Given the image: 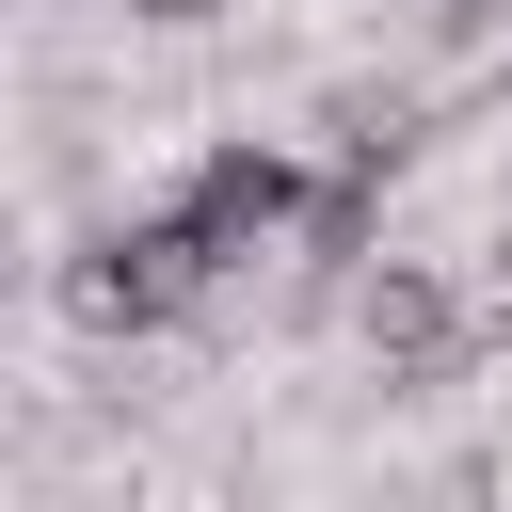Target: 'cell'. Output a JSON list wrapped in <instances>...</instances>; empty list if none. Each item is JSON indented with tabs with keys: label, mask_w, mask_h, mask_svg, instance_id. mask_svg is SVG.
Here are the masks:
<instances>
[{
	"label": "cell",
	"mask_w": 512,
	"mask_h": 512,
	"mask_svg": "<svg viewBox=\"0 0 512 512\" xmlns=\"http://www.w3.org/2000/svg\"><path fill=\"white\" fill-rule=\"evenodd\" d=\"M160 208L208 240V272H240V256H272V240H304V224H320L304 160H288V144H256V128H240V144H208V160H192Z\"/></svg>",
	"instance_id": "cell-1"
},
{
	"label": "cell",
	"mask_w": 512,
	"mask_h": 512,
	"mask_svg": "<svg viewBox=\"0 0 512 512\" xmlns=\"http://www.w3.org/2000/svg\"><path fill=\"white\" fill-rule=\"evenodd\" d=\"M224 0H128V32H208Z\"/></svg>",
	"instance_id": "cell-4"
},
{
	"label": "cell",
	"mask_w": 512,
	"mask_h": 512,
	"mask_svg": "<svg viewBox=\"0 0 512 512\" xmlns=\"http://www.w3.org/2000/svg\"><path fill=\"white\" fill-rule=\"evenodd\" d=\"M208 288H224V272H208V240H192L176 208H144V224H112V240L80 256V320H128V336H144V320H192Z\"/></svg>",
	"instance_id": "cell-2"
},
{
	"label": "cell",
	"mask_w": 512,
	"mask_h": 512,
	"mask_svg": "<svg viewBox=\"0 0 512 512\" xmlns=\"http://www.w3.org/2000/svg\"><path fill=\"white\" fill-rule=\"evenodd\" d=\"M352 336H368L384 384H448V368H464V304H448V272H416V256L352 272Z\"/></svg>",
	"instance_id": "cell-3"
},
{
	"label": "cell",
	"mask_w": 512,
	"mask_h": 512,
	"mask_svg": "<svg viewBox=\"0 0 512 512\" xmlns=\"http://www.w3.org/2000/svg\"><path fill=\"white\" fill-rule=\"evenodd\" d=\"M496 16H512V0H496Z\"/></svg>",
	"instance_id": "cell-5"
}]
</instances>
